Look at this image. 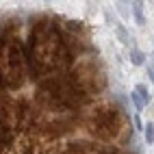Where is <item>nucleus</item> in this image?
<instances>
[{"label":"nucleus","mask_w":154,"mask_h":154,"mask_svg":"<svg viewBox=\"0 0 154 154\" xmlns=\"http://www.w3.org/2000/svg\"><path fill=\"white\" fill-rule=\"evenodd\" d=\"M72 61L67 42L54 22H37L26 42V65L30 76H44L59 67H65Z\"/></svg>","instance_id":"nucleus-1"},{"label":"nucleus","mask_w":154,"mask_h":154,"mask_svg":"<svg viewBox=\"0 0 154 154\" xmlns=\"http://www.w3.org/2000/svg\"><path fill=\"white\" fill-rule=\"evenodd\" d=\"M37 102L46 111L65 113L69 109L85 104L87 96L72 83L69 76H48L37 87Z\"/></svg>","instance_id":"nucleus-2"},{"label":"nucleus","mask_w":154,"mask_h":154,"mask_svg":"<svg viewBox=\"0 0 154 154\" xmlns=\"http://www.w3.org/2000/svg\"><path fill=\"white\" fill-rule=\"evenodd\" d=\"M24 80V50L13 35L0 37V85L15 89Z\"/></svg>","instance_id":"nucleus-3"},{"label":"nucleus","mask_w":154,"mask_h":154,"mask_svg":"<svg viewBox=\"0 0 154 154\" xmlns=\"http://www.w3.org/2000/svg\"><path fill=\"white\" fill-rule=\"evenodd\" d=\"M126 128L124 117L115 106H100L89 117V130L102 141H113Z\"/></svg>","instance_id":"nucleus-4"},{"label":"nucleus","mask_w":154,"mask_h":154,"mask_svg":"<svg viewBox=\"0 0 154 154\" xmlns=\"http://www.w3.org/2000/svg\"><path fill=\"white\" fill-rule=\"evenodd\" d=\"M69 80L83 91L85 96L98 94V91L104 89V85H106V76L102 74V69L94 63V61H83V63H78V67L69 74Z\"/></svg>","instance_id":"nucleus-5"},{"label":"nucleus","mask_w":154,"mask_h":154,"mask_svg":"<svg viewBox=\"0 0 154 154\" xmlns=\"http://www.w3.org/2000/svg\"><path fill=\"white\" fill-rule=\"evenodd\" d=\"M11 141H13L11 128L5 126V124H0V148H9V146H11Z\"/></svg>","instance_id":"nucleus-6"},{"label":"nucleus","mask_w":154,"mask_h":154,"mask_svg":"<svg viewBox=\"0 0 154 154\" xmlns=\"http://www.w3.org/2000/svg\"><path fill=\"white\" fill-rule=\"evenodd\" d=\"M132 13H135V20H137L139 26L146 24V17H143V2H132Z\"/></svg>","instance_id":"nucleus-7"},{"label":"nucleus","mask_w":154,"mask_h":154,"mask_svg":"<svg viewBox=\"0 0 154 154\" xmlns=\"http://www.w3.org/2000/svg\"><path fill=\"white\" fill-rule=\"evenodd\" d=\"M130 61H132V65H143L146 63V54L141 50H130Z\"/></svg>","instance_id":"nucleus-8"},{"label":"nucleus","mask_w":154,"mask_h":154,"mask_svg":"<svg viewBox=\"0 0 154 154\" xmlns=\"http://www.w3.org/2000/svg\"><path fill=\"white\" fill-rule=\"evenodd\" d=\"M135 91H137V94H139V98H141L143 102H146V104H148V102H150V91H148V87H146V85H143V83H139V85L135 87Z\"/></svg>","instance_id":"nucleus-9"},{"label":"nucleus","mask_w":154,"mask_h":154,"mask_svg":"<svg viewBox=\"0 0 154 154\" xmlns=\"http://www.w3.org/2000/svg\"><path fill=\"white\" fill-rule=\"evenodd\" d=\"M130 100H132V104H135V109H137V111H141L143 106H146V102H143V100L139 98L137 91H130Z\"/></svg>","instance_id":"nucleus-10"},{"label":"nucleus","mask_w":154,"mask_h":154,"mask_svg":"<svg viewBox=\"0 0 154 154\" xmlns=\"http://www.w3.org/2000/svg\"><path fill=\"white\" fill-rule=\"evenodd\" d=\"M146 141L148 143H154V124H146Z\"/></svg>","instance_id":"nucleus-11"},{"label":"nucleus","mask_w":154,"mask_h":154,"mask_svg":"<svg viewBox=\"0 0 154 154\" xmlns=\"http://www.w3.org/2000/svg\"><path fill=\"white\" fill-rule=\"evenodd\" d=\"M117 35H119V39H122V44H128V33H126V28L124 26H117Z\"/></svg>","instance_id":"nucleus-12"},{"label":"nucleus","mask_w":154,"mask_h":154,"mask_svg":"<svg viewBox=\"0 0 154 154\" xmlns=\"http://www.w3.org/2000/svg\"><path fill=\"white\" fill-rule=\"evenodd\" d=\"M148 76H150V80L154 83V65H148Z\"/></svg>","instance_id":"nucleus-13"},{"label":"nucleus","mask_w":154,"mask_h":154,"mask_svg":"<svg viewBox=\"0 0 154 154\" xmlns=\"http://www.w3.org/2000/svg\"><path fill=\"white\" fill-rule=\"evenodd\" d=\"M24 154H35V148H33V146H28V148L24 150Z\"/></svg>","instance_id":"nucleus-14"},{"label":"nucleus","mask_w":154,"mask_h":154,"mask_svg":"<svg viewBox=\"0 0 154 154\" xmlns=\"http://www.w3.org/2000/svg\"><path fill=\"white\" fill-rule=\"evenodd\" d=\"M119 11L124 13V15H128V11H126V7H124V2H119Z\"/></svg>","instance_id":"nucleus-15"},{"label":"nucleus","mask_w":154,"mask_h":154,"mask_svg":"<svg viewBox=\"0 0 154 154\" xmlns=\"http://www.w3.org/2000/svg\"><path fill=\"white\" fill-rule=\"evenodd\" d=\"M152 57H154V54H152Z\"/></svg>","instance_id":"nucleus-16"}]
</instances>
